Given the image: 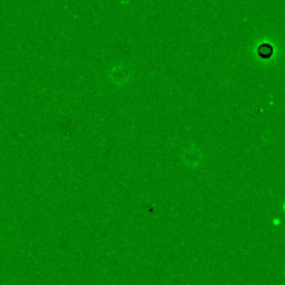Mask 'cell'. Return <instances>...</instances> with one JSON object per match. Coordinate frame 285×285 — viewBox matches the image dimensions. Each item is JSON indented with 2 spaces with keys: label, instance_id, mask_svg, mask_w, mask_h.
<instances>
[{
  "label": "cell",
  "instance_id": "cell-1",
  "mask_svg": "<svg viewBox=\"0 0 285 285\" xmlns=\"http://www.w3.org/2000/svg\"><path fill=\"white\" fill-rule=\"evenodd\" d=\"M272 51H273V49H272V47L270 45H262L258 48L260 56L263 57V58L270 57L272 55Z\"/></svg>",
  "mask_w": 285,
  "mask_h": 285
}]
</instances>
